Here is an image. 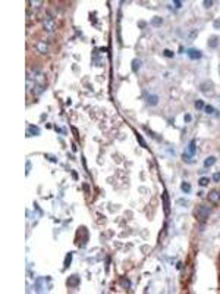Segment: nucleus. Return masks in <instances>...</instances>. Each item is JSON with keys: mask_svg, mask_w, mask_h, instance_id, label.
Returning a JSON list of instances; mask_svg holds the SVG:
<instances>
[{"mask_svg": "<svg viewBox=\"0 0 220 294\" xmlns=\"http://www.w3.org/2000/svg\"><path fill=\"white\" fill-rule=\"evenodd\" d=\"M210 213H211L210 207L205 206V204H200V206L195 209V212H194V215H195V218H197L198 221H205L207 218H209Z\"/></svg>", "mask_w": 220, "mask_h": 294, "instance_id": "f257e3e1", "label": "nucleus"}, {"mask_svg": "<svg viewBox=\"0 0 220 294\" xmlns=\"http://www.w3.org/2000/svg\"><path fill=\"white\" fill-rule=\"evenodd\" d=\"M186 55H188V57H189L191 60H198V59L203 57L201 50H198V49H188V50H186Z\"/></svg>", "mask_w": 220, "mask_h": 294, "instance_id": "f03ea898", "label": "nucleus"}, {"mask_svg": "<svg viewBox=\"0 0 220 294\" xmlns=\"http://www.w3.org/2000/svg\"><path fill=\"white\" fill-rule=\"evenodd\" d=\"M79 283H81V278H79L78 275H71V276L68 278V281H66V285H68L69 288H75V287L79 285Z\"/></svg>", "mask_w": 220, "mask_h": 294, "instance_id": "7ed1b4c3", "label": "nucleus"}, {"mask_svg": "<svg viewBox=\"0 0 220 294\" xmlns=\"http://www.w3.org/2000/svg\"><path fill=\"white\" fill-rule=\"evenodd\" d=\"M44 28L47 30V31H54L56 30V21L51 18V16H47L46 19H44Z\"/></svg>", "mask_w": 220, "mask_h": 294, "instance_id": "20e7f679", "label": "nucleus"}, {"mask_svg": "<svg viewBox=\"0 0 220 294\" xmlns=\"http://www.w3.org/2000/svg\"><path fill=\"white\" fill-rule=\"evenodd\" d=\"M209 201L213 203V204L220 203V191H217V190L210 191V193H209Z\"/></svg>", "mask_w": 220, "mask_h": 294, "instance_id": "39448f33", "label": "nucleus"}, {"mask_svg": "<svg viewBox=\"0 0 220 294\" xmlns=\"http://www.w3.org/2000/svg\"><path fill=\"white\" fill-rule=\"evenodd\" d=\"M163 207H164V213L166 215H169V212H170V203H169V196H167V193L166 191H163Z\"/></svg>", "mask_w": 220, "mask_h": 294, "instance_id": "423d86ee", "label": "nucleus"}, {"mask_svg": "<svg viewBox=\"0 0 220 294\" xmlns=\"http://www.w3.org/2000/svg\"><path fill=\"white\" fill-rule=\"evenodd\" d=\"M32 135H40V128L35 125H30L27 130V137H32Z\"/></svg>", "mask_w": 220, "mask_h": 294, "instance_id": "0eeeda50", "label": "nucleus"}, {"mask_svg": "<svg viewBox=\"0 0 220 294\" xmlns=\"http://www.w3.org/2000/svg\"><path fill=\"white\" fill-rule=\"evenodd\" d=\"M195 151H197V147H195V140H191L189 144H188V149H186V153L189 156H194L195 155Z\"/></svg>", "mask_w": 220, "mask_h": 294, "instance_id": "6e6552de", "label": "nucleus"}, {"mask_svg": "<svg viewBox=\"0 0 220 294\" xmlns=\"http://www.w3.org/2000/svg\"><path fill=\"white\" fill-rule=\"evenodd\" d=\"M147 101H148V105L156 106V105L159 103V96H156V94H150V96L147 97Z\"/></svg>", "mask_w": 220, "mask_h": 294, "instance_id": "1a4fd4ad", "label": "nucleus"}, {"mask_svg": "<svg viewBox=\"0 0 220 294\" xmlns=\"http://www.w3.org/2000/svg\"><path fill=\"white\" fill-rule=\"evenodd\" d=\"M216 163V157L214 156H209V157H205L204 160V168H210V166H213Z\"/></svg>", "mask_w": 220, "mask_h": 294, "instance_id": "9d476101", "label": "nucleus"}, {"mask_svg": "<svg viewBox=\"0 0 220 294\" xmlns=\"http://www.w3.org/2000/svg\"><path fill=\"white\" fill-rule=\"evenodd\" d=\"M120 285H122L123 288L129 290V288H131V281H129L128 278H125V276H122V278H120Z\"/></svg>", "mask_w": 220, "mask_h": 294, "instance_id": "9b49d317", "label": "nucleus"}, {"mask_svg": "<svg viewBox=\"0 0 220 294\" xmlns=\"http://www.w3.org/2000/svg\"><path fill=\"white\" fill-rule=\"evenodd\" d=\"M139 68H141V60H138V59H134L132 60V72H138L139 71Z\"/></svg>", "mask_w": 220, "mask_h": 294, "instance_id": "f8f14e48", "label": "nucleus"}, {"mask_svg": "<svg viewBox=\"0 0 220 294\" xmlns=\"http://www.w3.org/2000/svg\"><path fill=\"white\" fill-rule=\"evenodd\" d=\"M211 87H213V84L211 82H204V84H201V91H204V93H211Z\"/></svg>", "mask_w": 220, "mask_h": 294, "instance_id": "ddd939ff", "label": "nucleus"}, {"mask_svg": "<svg viewBox=\"0 0 220 294\" xmlns=\"http://www.w3.org/2000/svg\"><path fill=\"white\" fill-rule=\"evenodd\" d=\"M180 190H182L185 194L191 193V184H189V182H185V181H184L182 184H180Z\"/></svg>", "mask_w": 220, "mask_h": 294, "instance_id": "4468645a", "label": "nucleus"}, {"mask_svg": "<svg viewBox=\"0 0 220 294\" xmlns=\"http://www.w3.org/2000/svg\"><path fill=\"white\" fill-rule=\"evenodd\" d=\"M161 24H163V19H161L160 16H154V18L151 19V25H154V27H160Z\"/></svg>", "mask_w": 220, "mask_h": 294, "instance_id": "2eb2a0df", "label": "nucleus"}, {"mask_svg": "<svg viewBox=\"0 0 220 294\" xmlns=\"http://www.w3.org/2000/svg\"><path fill=\"white\" fill-rule=\"evenodd\" d=\"M72 256H73V254H72L71 251L66 254V258H65V268H69V266H71V263H72Z\"/></svg>", "mask_w": 220, "mask_h": 294, "instance_id": "dca6fc26", "label": "nucleus"}, {"mask_svg": "<svg viewBox=\"0 0 220 294\" xmlns=\"http://www.w3.org/2000/svg\"><path fill=\"white\" fill-rule=\"evenodd\" d=\"M209 182H210V178H209V176H201V178H200V181H198V184H200L201 187L209 185Z\"/></svg>", "mask_w": 220, "mask_h": 294, "instance_id": "f3484780", "label": "nucleus"}, {"mask_svg": "<svg viewBox=\"0 0 220 294\" xmlns=\"http://www.w3.org/2000/svg\"><path fill=\"white\" fill-rule=\"evenodd\" d=\"M37 49L40 50L41 53H47V46H46V44H44L43 41H40V43L37 44Z\"/></svg>", "mask_w": 220, "mask_h": 294, "instance_id": "a211bd4d", "label": "nucleus"}, {"mask_svg": "<svg viewBox=\"0 0 220 294\" xmlns=\"http://www.w3.org/2000/svg\"><path fill=\"white\" fill-rule=\"evenodd\" d=\"M137 140H138V143L141 144V147H144V149H147V143L144 141V138H142V135H139L138 132H137Z\"/></svg>", "mask_w": 220, "mask_h": 294, "instance_id": "6ab92c4d", "label": "nucleus"}, {"mask_svg": "<svg viewBox=\"0 0 220 294\" xmlns=\"http://www.w3.org/2000/svg\"><path fill=\"white\" fill-rule=\"evenodd\" d=\"M204 112H205L207 115H213V113H214V107H213L211 105H207V106H204Z\"/></svg>", "mask_w": 220, "mask_h": 294, "instance_id": "aec40b11", "label": "nucleus"}, {"mask_svg": "<svg viewBox=\"0 0 220 294\" xmlns=\"http://www.w3.org/2000/svg\"><path fill=\"white\" fill-rule=\"evenodd\" d=\"M182 160L186 163H192V156H189L188 153H182Z\"/></svg>", "mask_w": 220, "mask_h": 294, "instance_id": "412c9836", "label": "nucleus"}, {"mask_svg": "<svg viewBox=\"0 0 220 294\" xmlns=\"http://www.w3.org/2000/svg\"><path fill=\"white\" fill-rule=\"evenodd\" d=\"M163 55H164L166 57H173V56H175V53L172 52V50H169V49H166V50H163Z\"/></svg>", "mask_w": 220, "mask_h": 294, "instance_id": "4be33fe9", "label": "nucleus"}, {"mask_svg": "<svg viewBox=\"0 0 220 294\" xmlns=\"http://www.w3.org/2000/svg\"><path fill=\"white\" fill-rule=\"evenodd\" d=\"M217 46V37H211L210 38V47H216Z\"/></svg>", "mask_w": 220, "mask_h": 294, "instance_id": "5701e85b", "label": "nucleus"}, {"mask_svg": "<svg viewBox=\"0 0 220 294\" xmlns=\"http://www.w3.org/2000/svg\"><path fill=\"white\" fill-rule=\"evenodd\" d=\"M195 107H197V109H200V110H201V109H204V103H203V100H197V101H195Z\"/></svg>", "mask_w": 220, "mask_h": 294, "instance_id": "b1692460", "label": "nucleus"}, {"mask_svg": "<svg viewBox=\"0 0 220 294\" xmlns=\"http://www.w3.org/2000/svg\"><path fill=\"white\" fill-rule=\"evenodd\" d=\"M213 181H214V182H220V172H216V174L213 175Z\"/></svg>", "mask_w": 220, "mask_h": 294, "instance_id": "393cba45", "label": "nucleus"}, {"mask_svg": "<svg viewBox=\"0 0 220 294\" xmlns=\"http://www.w3.org/2000/svg\"><path fill=\"white\" fill-rule=\"evenodd\" d=\"M203 5H204L205 7H211V6H213V2H211V0H204Z\"/></svg>", "mask_w": 220, "mask_h": 294, "instance_id": "a878e982", "label": "nucleus"}, {"mask_svg": "<svg viewBox=\"0 0 220 294\" xmlns=\"http://www.w3.org/2000/svg\"><path fill=\"white\" fill-rule=\"evenodd\" d=\"M173 5H175V7H176V9L182 7V2H179V0H175V2H173Z\"/></svg>", "mask_w": 220, "mask_h": 294, "instance_id": "bb28decb", "label": "nucleus"}, {"mask_svg": "<svg viewBox=\"0 0 220 294\" xmlns=\"http://www.w3.org/2000/svg\"><path fill=\"white\" fill-rule=\"evenodd\" d=\"M191 119H192L191 115H185V122H191Z\"/></svg>", "mask_w": 220, "mask_h": 294, "instance_id": "cd10ccee", "label": "nucleus"}, {"mask_svg": "<svg viewBox=\"0 0 220 294\" xmlns=\"http://www.w3.org/2000/svg\"><path fill=\"white\" fill-rule=\"evenodd\" d=\"M48 159H50V162H56L57 163V157H54V156H47Z\"/></svg>", "mask_w": 220, "mask_h": 294, "instance_id": "c85d7f7f", "label": "nucleus"}, {"mask_svg": "<svg viewBox=\"0 0 220 294\" xmlns=\"http://www.w3.org/2000/svg\"><path fill=\"white\" fill-rule=\"evenodd\" d=\"M178 203H179V204H188V201H186V200H182V199L178 200Z\"/></svg>", "mask_w": 220, "mask_h": 294, "instance_id": "c756f323", "label": "nucleus"}, {"mask_svg": "<svg viewBox=\"0 0 220 294\" xmlns=\"http://www.w3.org/2000/svg\"><path fill=\"white\" fill-rule=\"evenodd\" d=\"M28 174H30V162L27 163V175H28Z\"/></svg>", "mask_w": 220, "mask_h": 294, "instance_id": "7c9ffc66", "label": "nucleus"}]
</instances>
